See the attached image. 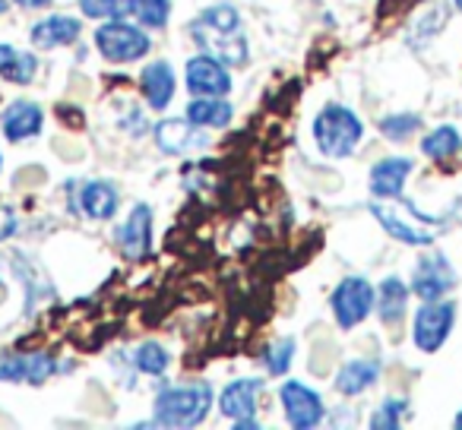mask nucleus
Returning a JSON list of instances; mask_svg holds the SVG:
<instances>
[{
  "instance_id": "dca6fc26",
  "label": "nucleus",
  "mask_w": 462,
  "mask_h": 430,
  "mask_svg": "<svg viewBox=\"0 0 462 430\" xmlns=\"http://www.w3.org/2000/svg\"><path fill=\"white\" fill-rule=\"evenodd\" d=\"M174 70L165 60H152V64L143 70V96L152 105L155 111H165L168 102L174 98Z\"/></svg>"
},
{
  "instance_id": "f3484780",
  "label": "nucleus",
  "mask_w": 462,
  "mask_h": 430,
  "mask_svg": "<svg viewBox=\"0 0 462 430\" xmlns=\"http://www.w3.org/2000/svg\"><path fill=\"white\" fill-rule=\"evenodd\" d=\"M77 35H79V20H73V16H48V20H42L32 29V45L51 51V48L73 45Z\"/></svg>"
},
{
  "instance_id": "0eeeda50",
  "label": "nucleus",
  "mask_w": 462,
  "mask_h": 430,
  "mask_svg": "<svg viewBox=\"0 0 462 430\" xmlns=\"http://www.w3.org/2000/svg\"><path fill=\"white\" fill-rule=\"evenodd\" d=\"M279 398H282V408L289 415L291 427H301V430L317 427L323 421V415H327L323 411V398L304 383H285Z\"/></svg>"
},
{
  "instance_id": "bb28decb",
  "label": "nucleus",
  "mask_w": 462,
  "mask_h": 430,
  "mask_svg": "<svg viewBox=\"0 0 462 430\" xmlns=\"http://www.w3.org/2000/svg\"><path fill=\"white\" fill-rule=\"evenodd\" d=\"M405 411H409V398H386L371 417V427L374 430H396L402 424Z\"/></svg>"
},
{
  "instance_id": "72a5a7b5",
  "label": "nucleus",
  "mask_w": 462,
  "mask_h": 430,
  "mask_svg": "<svg viewBox=\"0 0 462 430\" xmlns=\"http://www.w3.org/2000/svg\"><path fill=\"white\" fill-rule=\"evenodd\" d=\"M453 215H456V219H459V222H462V199H459V203H456V206H453Z\"/></svg>"
},
{
  "instance_id": "6e6552de",
  "label": "nucleus",
  "mask_w": 462,
  "mask_h": 430,
  "mask_svg": "<svg viewBox=\"0 0 462 430\" xmlns=\"http://www.w3.org/2000/svg\"><path fill=\"white\" fill-rule=\"evenodd\" d=\"M155 142L168 155H190L209 146V136L199 130V124L187 117V121H162L155 127Z\"/></svg>"
},
{
  "instance_id": "c9c22d12",
  "label": "nucleus",
  "mask_w": 462,
  "mask_h": 430,
  "mask_svg": "<svg viewBox=\"0 0 462 430\" xmlns=\"http://www.w3.org/2000/svg\"><path fill=\"white\" fill-rule=\"evenodd\" d=\"M4 10H7V0H0V14H4Z\"/></svg>"
},
{
  "instance_id": "2f4dec72",
  "label": "nucleus",
  "mask_w": 462,
  "mask_h": 430,
  "mask_svg": "<svg viewBox=\"0 0 462 430\" xmlns=\"http://www.w3.org/2000/svg\"><path fill=\"white\" fill-rule=\"evenodd\" d=\"M14 58H16V51H14V48H10V45H0V73L7 70V67H10V60H14Z\"/></svg>"
},
{
  "instance_id": "412c9836",
  "label": "nucleus",
  "mask_w": 462,
  "mask_h": 430,
  "mask_svg": "<svg viewBox=\"0 0 462 430\" xmlns=\"http://www.w3.org/2000/svg\"><path fill=\"white\" fill-rule=\"evenodd\" d=\"M421 152L434 161H447V159H453V155H459L462 152L459 130H456L453 124H443V127L430 130V133L421 140Z\"/></svg>"
},
{
  "instance_id": "9b49d317",
  "label": "nucleus",
  "mask_w": 462,
  "mask_h": 430,
  "mask_svg": "<svg viewBox=\"0 0 462 430\" xmlns=\"http://www.w3.org/2000/svg\"><path fill=\"white\" fill-rule=\"evenodd\" d=\"M193 29H197V41L212 58L225 60V64H235V67L247 64V41H245V35H238V29H235V32H218V29L199 26V23H193Z\"/></svg>"
},
{
  "instance_id": "f8f14e48",
  "label": "nucleus",
  "mask_w": 462,
  "mask_h": 430,
  "mask_svg": "<svg viewBox=\"0 0 462 430\" xmlns=\"http://www.w3.org/2000/svg\"><path fill=\"white\" fill-rule=\"evenodd\" d=\"M121 251L130 260H143L149 253V241H152V209L149 206H134L127 222L121 225Z\"/></svg>"
},
{
  "instance_id": "aec40b11",
  "label": "nucleus",
  "mask_w": 462,
  "mask_h": 430,
  "mask_svg": "<svg viewBox=\"0 0 462 430\" xmlns=\"http://www.w3.org/2000/svg\"><path fill=\"white\" fill-rule=\"evenodd\" d=\"M380 377V364L377 361H348L346 367L336 377V389L342 396H358V392L371 389Z\"/></svg>"
},
{
  "instance_id": "393cba45",
  "label": "nucleus",
  "mask_w": 462,
  "mask_h": 430,
  "mask_svg": "<svg viewBox=\"0 0 462 430\" xmlns=\"http://www.w3.org/2000/svg\"><path fill=\"white\" fill-rule=\"evenodd\" d=\"M418 127H421V117L411 114V111H399V114H390V117H383V121H380V133H383L386 140H393V142L409 140Z\"/></svg>"
},
{
  "instance_id": "f704fd0d",
  "label": "nucleus",
  "mask_w": 462,
  "mask_h": 430,
  "mask_svg": "<svg viewBox=\"0 0 462 430\" xmlns=\"http://www.w3.org/2000/svg\"><path fill=\"white\" fill-rule=\"evenodd\" d=\"M456 427H459V430H462V411H459V417H456Z\"/></svg>"
},
{
  "instance_id": "a878e982",
  "label": "nucleus",
  "mask_w": 462,
  "mask_h": 430,
  "mask_svg": "<svg viewBox=\"0 0 462 430\" xmlns=\"http://www.w3.org/2000/svg\"><path fill=\"white\" fill-rule=\"evenodd\" d=\"M171 14V0H134V16L146 29H162Z\"/></svg>"
},
{
  "instance_id": "cd10ccee",
  "label": "nucleus",
  "mask_w": 462,
  "mask_h": 430,
  "mask_svg": "<svg viewBox=\"0 0 462 430\" xmlns=\"http://www.w3.org/2000/svg\"><path fill=\"white\" fill-rule=\"evenodd\" d=\"M136 367H140L143 373H149V377H159L168 367V352L159 342H146V345L136 348Z\"/></svg>"
},
{
  "instance_id": "20e7f679",
  "label": "nucleus",
  "mask_w": 462,
  "mask_h": 430,
  "mask_svg": "<svg viewBox=\"0 0 462 430\" xmlns=\"http://www.w3.org/2000/svg\"><path fill=\"white\" fill-rule=\"evenodd\" d=\"M456 323V304L449 301H424L421 310L415 314V323H411V339L421 348L424 354L440 352V345L449 339Z\"/></svg>"
},
{
  "instance_id": "1a4fd4ad",
  "label": "nucleus",
  "mask_w": 462,
  "mask_h": 430,
  "mask_svg": "<svg viewBox=\"0 0 462 430\" xmlns=\"http://www.w3.org/2000/svg\"><path fill=\"white\" fill-rule=\"evenodd\" d=\"M187 86H190L193 96H212V98H222L225 92L231 89V77L218 58L206 54V58H193L187 64Z\"/></svg>"
},
{
  "instance_id": "c756f323",
  "label": "nucleus",
  "mask_w": 462,
  "mask_h": 430,
  "mask_svg": "<svg viewBox=\"0 0 462 430\" xmlns=\"http://www.w3.org/2000/svg\"><path fill=\"white\" fill-rule=\"evenodd\" d=\"M35 58L32 54H20L16 51V58L10 60V67L0 77H7L10 83H16V86H26V83H32V77H35Z\"/></svg>"
},
{
  "instance_id": "f257e3e1",
  "label": "nucleus",
  "mask_w": 462,
  "mask_h": 430,
  "mask_svg": "<svg viewBox=\"0 0 462 430\" xmlns=\"http://www.w3.org/2000/svg\"><path fill=\"white\" fill-rule=\"evenodd\" d=\"M314 136L317 146L329 159H348L358 149L361 136H365V124L358 121V114L342 105H327L314 121Z\"/></svg>"
},
{
  "instance_id": "39448f33",
  "label": "nucleus",
  "mask_w": 462,
  "mask_h": 430,
  "mask_svg": "<svg viewBox=\"0 0 462 430\" xmlns=\"http://www.w3.org/2000/svg\"><path fill=\"white\" fill-rule=\"evenodd\" d=\"M374 301H377V295H374L371 282L361 276H348L346 282L333 291L336 323H339L342 329H355L358 323H365L367 316H371Z\"/></svg>"
},
{
  "instance_id": "7ed1b4c3",
  "label": "nucleus",
  "mask_w": 462,
  "mask_h": 430,
  "mask_svg": "<svg viewBox=\"0 0 462 430\" xmlns=\"http://www.w3.org/2000/svg\"><path fill=\"white\" fill-rule=\"evenodd\" d=\"M96 48L102 58L115 60V64H130V60H140L143 54H149V35H143V29L124 20H108L96 32Z\"/></svg>"
},
{
  "instance_id": "c85d7f7f",
  "label": "nucleus",
  "mask_w": 462,
  "mask_h": 430,
  "mask_svg": "<svg viewBox=\"0 0 462 430\" xmlns=\"http://www.w3.org/2000/svg\"><path fill=\"white\" fill-rule=\"evenodd\" d=\"M199 26H209V29H218V32H235L238 29V10L228 7V4H218V7H209L203 16H199Z\"/></svg>"
},
{
  "instance_id": "4be33fe9",
  "label": "nucleus",
  "mask_w": 462,
  "mask_h": 430,
  "mask_svg": "<svg viewBox=\"0 0 462 430\" xmlns=\"http://www.w3.org/2000/svg\"><path fill=\"white\" fill-rule=\"evenodd\" d=\"M187 117L199 127H225L231 121V105L222 102V98L212 96H199L197 102H190L187 108Z\"/></svg>"
},
{
  "instance_id": "5701e85b",
  "label": "nucleus",
  "mask_w": 462,
  "mask_h": 430,
  "mask_svg": "<svg viewBox=\"0 0 462 430\" xmlns=\"http://www.w3.org/2000/svg\"><path fill=\"white\" fill-rule=\"evenodd\" d=\"M79 203H83L89 219H111L117 209V193L108 184H86Z\"/></svg>"
},
{
  "instance_id": "f03ea898",
  "label": "nucleus",
  "mask_w": 462,
  "mask_h": 430,
  "mask_svg": "<svg viewBox=\"0 0 462 430\" xmlns=\"http://www.w3.org/2000/svg\"><path fill=\"white\" fill-rule=\"evenodd\" d=\"M212 392L209 386H178L162 389L155 396V424L162 427H193L209 415Z\"/></svg>"
},
{
  "instance_id": "9d476101",
  "label": "nucleus",
  "mask_w": 462,
  "mask_h": 430,
  "mask_svg": "<svg viewBox=\"0 0 462 430\" xmlns=\"http://www.w3.org/2000/svg\"><path fill=\"white\" fill-rule=\"evenodd\" d=\"M257 389H260V380H235V383H228L222 398H218L222 415H228L231 421H238V427H254Z\"/></svg>"
},
{
  "instance_id": "423d86ee",
  "label": "nucleus",
  "mask_w": 462,
  "mask_h": 430,
  "mask_svg": "<svg viewBox=\"0 0 462 430\" xmlns=\"http://www.w3.org/2000/svg\"><path fill=\"white\" fill-rule=\"evenodd\" d=\"M411 295L421 297V301H440L447 291L456 288V272L449 266V260L443 253H430L421 257L411 272Z\"/></svg>"
},
{
  "instance_id": "7c9ffc66",
  "label": "nucleus",
  "mask_w": 462,
  "mask_h": 430,
  "mask_svg": "<svg viewBox=\"0 0 462 430\" xmlns=\"http://www.w3.org/2000/svg\"><path fill=\"white\" fill-rule=\"evenodd\" d=\"M291 358H295V342L282 339L279 345L270 348V354H266V367H270L273 373H285L291 364Z\"/></svg>"
},
{
  "instance_id": "ddd939ff",
  "label": "nucleus",
  "mask_w": 462,
  "mask_h": 430,
  "mask_svg": "<svg viewBox=\"0 0 462 430\" xmlns=\"http://www.w3.org/2000/svg\"><path fill=\"white\" fill-rule=\"evenodd\" d=\"M415 171L411 159H383L371 168V193L380 199H399L409 174Z\"/></svg>"
},
{
  "instance_id": "b1692460",
  "label": "nucleus",
  "mask_w": 462,
  "mask_h": 430,
  "mask_svg": "<svg viewBox=\"0 0 462 430\" xmlns=\"http://www.w3.org/2000/svg\"><path fill=\"white\" fill-rule=\"evenodd\" d=\"M89 20H121V16L134 14V0H79Z\"/></svg>"
},
{
  "instance_id": "473e14b6",
  "label": "nucleus",
  "mask_w": 462,
  "mask_h": 430,
  "mask_svg": "<svg viewBox=\"0 0 462 430\" xmlns=\"http://www.w3.org/2000/svg\"><path fill=\"white\" fill-rule=\"evenodd\" d=\"M14 4H20L23 10H35V7H48L51 0H14Z\"/></svg>"
},
{
  "instance_id": "4468645a",
  "label": "nucleus",
  "mask_w": 462,
  "mask_h": 430,
  "mask_svg": "<svg viewBox=\"0 0 462 430\" xmlns=\"http://www.w3.org/2000/svg\"><path fill=\"white\" fill-rule=\"evenodd\" d=\"M371 212L377 215V222L386 228V234H390V238L402 241V244H409V247H430V244H434V234H430L428 228H418L415 222L402 219V212L393 209V206L374 203Z\"/></svg>"
},
{
  "instance_id": "2eb2a0df",
  "label": "nucleus",
  "mask_w": 462,
  "mask_h": 430,
  "mask_svg": "<svg viewBox=\"0 0 462 430\" xmlns=\"http://www.w3.org/2000/svg\"><path fill=\"white\" fill-rule=\"evenodd\" d=\"M54 364L45 354H14L0 358V380L7 383H45L51 377Z\"/></svg>"
},
{
  "instance_id": "a211bd4d",
  "label": "nucleus",
  "mask_w": 462,
  "mask_h": 430,
  "mask_svg": "<svg viewBox=\"0 0 462 430\" xmlns=\"http://www.w3.org/2000/svg\"><path fill=\"white\" fill-rule=\"evenodd\" d=\"M409 295H411V288L402 285V279H396V276L383 279V285H380V291H377V314L386 326H399V323H402L405 307H409Z\"/></svg>"
},
{
  "instance_id": "e433bc0d",
  "label": "nucleus",
  "mask_w": 462,
  "mask_h": 430,
  "mask_svg": "<svg viewBox=\"0 0 462 430\" xmlns=\"http://www.w3.org/2000/svg\"><path fill=\"white\" fill-rule=\"evenodd\" d=\"M453 4H456V10H459V14H462V0H453Z\"/></svg>"
},
{
  "instance_id": "6ab92c4d",
  "label": "nucleus",
  "mask_w": 462,
  "mask_h": 430,
  "mask_svg": "<svg viewBox=\"0 0 462 430\" xmlns=\"http://www.w3.org/2000/svg\"><path fill=\"white\" fill-rule=\"evenodd\" d=\"M0 124H4V133H7L14 142L29 140V136H35L42 130V108L32 102H14L7 111H4Z\"/></svg>"
}]
</instances>
